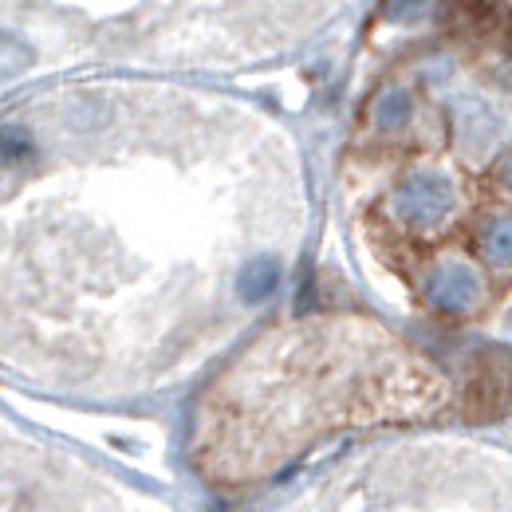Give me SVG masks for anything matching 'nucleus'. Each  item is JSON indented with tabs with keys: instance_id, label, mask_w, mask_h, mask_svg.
<instances>
[{
	"instance_id": "7ed1b4c3",
	"label": "nucleus",
	"mask_w": 512,
	"mask_h": 512,
	"mask_svg": "<svg viewBox=\"0 0 512 512\" xmlns=\"http://www.w3.org/2000/svg\"><path fill=\"white\" fill-rule=\"evenodd\" d=\"M308 48L296 0H0V99L87 67L217 75Z\"/></svg>"
},
{
	"instance_id": "f257e3e1",
	"label": "nucleus",
	"mask_w": 512,
	"mask_h": 512,
	"mask_svg": "<svg viewBox=\"0 0 512 512\" xmlns=\"http://www.w3.org/2000/svg\"><path fill=\"white\" fill-rule=\"evenodd\" d=\"M304 233L288 127L209 75L87 67L0 99V304H264Z\"/></svg>"
},
{
	"instance_id": "f03ea898",
	"label": "nucleus",
	"mask_w": 512,
	"mask_h": 512,
	"mask_svg": "<svg viewBox=\"0 0 512 512\" xmlns=\"http://www.w3.org/2000/svg\"><path fill=\"white\" fill-rule=\"evenodd\" d=\"M512 64L449 32L390 52L339 146L355 241L434 316L465 320L512 284Z\"/></svg>"
}]
</instances>
